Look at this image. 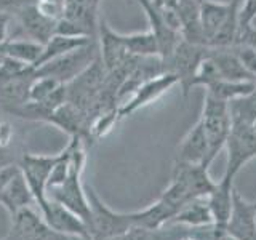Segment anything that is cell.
I'll return each mask as SVG.
<instances>
[{
  "label": "cell",
  "instance_id": "obj_3",
  "mask_svg": "<svg viewBox=\"0 0 256 240\" xmlns=\"http://www.w3.org/2000/svg\"><path fill=\"white\" fill-rule=\"evenodd\" d=\"M98 56H100V48L96 45V40H92L90 44L76 48V50L46 62L42 68L34 69V76H46L56 78L61 84H69L80 72H84L90 66Z\"/></svg>",
  "mask_w": 256,
  "mask_h": 240
},
{
  "label": "cell",
  "instance_id": "obj_34",
  "mask_svg": "<svg viewBox=\"0 0 256 240\" xmlns=\"http://www.w3.org/2000/svg\"><path fill=\"white\" fill-rule=\"evenodd\" d=\"M50 2H62V0H50Z\"/></svg>",
  "mask_w": 256,
  "mask_h": 240
},
{
  "label": "cell",
  "instance_id": "obj_10",
  "mask_svg": "<svg viewBox=\"0 0 256 240\" xmlns=\"http://www.w3.org/2000/svg\"><path fill=\"white\" fill-rule=\"evenodd\" d=\"M98 40H100V58L108 72L118 69L130 58L126 46L124 44L122 34H118L106 22V20L100 16L98 22Z\"/></svg>",
  "mask_w": 256,
  "mask_h": 240
},
{
  "label": "cell",
  "instance_id": "obj_26",
  "mask_svg": "<svg viewBox=\"0 0 256 240\" xmlns=\"http://www.w3.org/2000/svg\"><path fill=\"white\" fill-rule=\"evenodd\" d=\"M230 48L236 52V54L238 56V60L242 61L245 69L256 78V50L254 48L245 44H237Z\"/></svg>",
  "mask_w": 256,
  "mask_h": 240
},
{
  "label": "cell",
  "instance_id": "obj_22",
  "mask_svg": "<svg viewBox=\"0 0 256 240\" xmlns=\"http://www.w3.org/2000/svg\"><path fill=\"white\" fill-rule=\"evenodd\" d=\"M232 126H253L256 124V88L248 94L228 102Z\"/></svg>",
  "mask_w": 256,
  "mask_h": 240
},
{
  "label": "cell",
  "instance_id": "obj_1",
  "mask_svg": "<svg viewBox=\"0 0 256 240\" xmlns=\"http://www.w3.org/2000/svg\"><path fill=\"white\" fill-rule=\"evenodd\" d=\"M214 186L216 181L212 180L208 166L202 164H184L174 160L172 181L162 192L160 198L170 205L174 212H178L190 200L208 197Z\"/></svg>",
  "mask_w": 256,
  "mask_h": 240
},
{
  "label": "cell",
  "instance_id": "obj_4",
  "mask_svg": "<svg viewBox=\"0 0 256 240\" xmlns=\"http://www.w3.org/2000/svg\"><path fill=\"white\" fill-rule=\"evenodd\" d=\"M88 202L92 208V237L93 240L112 238L125 234L126 230L133 228L130 213H117L102 202L96 196L92 186H85Z\"/></svg>",
  "mask_w": 256,
  "mask_h": 240
},
{
  "label": "cell",
  "instance_id": "obj_18",
  "mask_svg": "<svg viewBox=\"0 0 256 240\" xmlns=\"http://www.w3.org/2000/svg\"><path fill=\"white\" fill-rule=\"evenodd\" d=\"M32 204H36L34 196H32L28 182L20 170L18 174L0 190V205L5 206V210L10 213V216H14L18 212L30 206Z\"/></svg>",
  "mask_w": 256,
  "mask_h": 240
},
{
  "label": "cell",
  "instance_id": "obj_36",
  "mask_svg": "<svg viewBox=\"0 0 256 240\" xmlns=\"http://www.w3.org/2000/svg\"><path fill=\"white\" fill-rule=\"evenodd\" d=\"M254 205H256V202H254Z\"/></svg>",
  "mask_w": 256,
  "mask_h": 240
},
{
  "label": "cell",
  "instance_id": "obj_16",
  "mask_svg": "<svg viewBox=\"0 0 256 240\" xmlns=\"http://www.w3.org/2000/svg\"><path fill=\"white\" fill-rule=\"evenodd\" d=\"M208 54L214 61L220 77L222 80H230V82H256V78L245 69L242 61L238 60V56L232 48L208 46Z\"/></svg>",
  "mask_w": 256,
  "mask_h": 240
},
{
  "label": "cell",
  "instance_id": "obj_25",
  "mask_svg": "<svg viewBox=\"0 0 256 240\" xmlns=\"http://www.w3.org/2000/svg\"><path fill=\"white\" fill-rule=\"evenodd\" d=\"M62 84L58 82L53 77L46 76H34V78L30 80L29 90H28V101L30 102H38L46 100L48 96L53 94Z\"/></svg>",
  "mask_w": 256,
  "mask_h": 240
},
{
  "label": "cell",
  "instance_id": "obj_5",
  "mask_svg": "<svg viewBox=\"0 0 256 240\" xmlns=\"http://www.w3.org/2000/svg\"><path fill=\"white\" fill-rule=\"evenodd\" d=\"M208 54V46L192 44L181 38V42L176 45L174 52L164 64L165 72H173L178 77V85L181 86L182 94L188 96L192 90V82L197 74L200 62Z\"/></svg>",
  "mask_w": 256,
  "mask_h": 240
},
{
  "label": "cell",
  "instance_id": "obj_32",
  "mask_svg": "<svg viewBox=\"0 0 256 240\" xmlns=\"http://www.w3.org/2000/svg\"><path fill=\"white\" fill-rule=\"evenodd\" d=\"M10 164H13V157L10 156V152H8V149L0 148V168Z\"/></svg>",
  "mask_w": 256,
  "mask_h": 240
},
{
  "label": "cell",
  "instance_id": "obj_14",
  "mask_svg": "<svg viewBox=\"0 0 256 240\" xmlns=\"http://www.w3.org/2000/svg\"><path fill=\"white\" fill-rule=\"evenodd\" d=\"M176 162L184 164H202L210 168V160H208V141L204 132L202 124L198 122L190 128L188 134L184 136L180 142L178 156Z\"/></svg>",
  "mask_w": 256,
  "mask_h": 240
},
{
  "label": "cell",
  "instance_id": "obj_28",
  "mask_svg": "<svg viewBox=\"0 0 256 240\" xmlns=\"http://www.w3.org/2000/svg\"><path fill=\"white\" fill-rule=\"evenodd\" d=\"M13 125L8 120H0V148L8 149L10 144L13 142Z\"/></svg>",
  "mask_w": 256,
  "mask_h": 240
},
{
  "label": "cell",
  "instance_id": "obj_20",
  "mask_svg": "<svg viewBox=\"0 0 256 240\" xmlns=\"http://www.w3.org/2000/svg\"><path fill=\"white\" fill-rule=\"evenodd\" d=\"M92 40H94V38H90V37H68V36L54 34L44 45L42 53H40L37 62L32 66V70L42 68L44 64L50 62V61H53L56 58H60V56L66 54V53H69L72 50H76V48H80V46H84L86 44H90Z\"/></svg>",
  "mask_w": 256,
  "mask_h": 240
},
{
  "label": "cell",
  "instance_id": "obj_27",
  "mask_svg": "<svg viewBox=\"0 0 256 240\" xmlns=\"http://www.w3.org/2000/svg\"><path fill=\"white\" fill-rule=\"evenodd\" d=\"M256 16V0H242L240 6V26L250 22Z\"/></svg>",
  "mask_w": 256,
  "mask_h": 240
},
{
  "label": "cell",
  "instance_id": "obj_15",
  "mask_svg": "<svg viewBox=\"0 0 256 240\" xmlns=\"http://www.w3.org/2000/svg\"><path fill=\"white\" fill-rule=\"evenodd\" d=\"M168 226H184L189 229L214 226V220L210 210V205H208V198L200 197L188 202L176 212V214L168 222Z\"/></svg>",
  "mask_w": 256,
  "mask_h": 240
},
{
  "label": "cell",
  "instance_id": "obj_13",
  "mask_svg": "<svg viewBox=\"0 0 256 240\" xmlns=\"http://www.w3.org/2000/svg\"><path fill=\"white\" fill-rule=\"evenodd\" d=\"M100 4L101 0H62V18L74 21L86 32L88 37L98 40L96 36L100 22Z\"/></svg>",
  "mask_w": 256,
  "mask_h": 240
},
{
  "label": "cell",
  "instance_id": "obj_35",
  "mask_svg": "<svg viewBox=\"0 0 256 240\" xmlns=\"http://www.w3.org/2000/svg\"><path fill=\"white\" fill-rule=\"evenodd\" d=\"M253 128H256V124H254V125H253Z\"/></svg>",
  "mask_w": 256,
  "mask_h": 240
},
{
  "label": "cell",
  "instance_id": "obj_8",
  "mask_svg": "<svg viewBox=\"0 0 256 240\" xmlns=\"http://www.w3.org/2000/svg\"><path fill=\"white\" fill-rule=\"evenodd\" d=\"M174 85H178V77L173 72H160V74L144 80L130 94V98L118 108V117L122 118L126 116H132L138 109L158 100L168 90H172Z\"/></svg>",
  "mask_w": 256,
  "mask_h": 240
},
{
  "label": "cell",
  "instance_id": "obj_33",
  "mask_svg": "<svg viewBox=\"0 0 256 240\" xmlns=\"http://www.w3.org/2000/svg\"><path fill=\"white\" fill-rule=\"evenodd\" d=\"M210 2H218V4H230L232 0H210Z\"/></svg>",
  "mask_w": 256,
  "mask_h": 240
},
{
  "label": "cell",
  "instance_id": "obj_30",
  "mask_svg": "<svg viewBox=\"0 0 256 240\" xmlns=\"http://www.w3.org/2000/svg\"><path fill=\"white\" fill-rule=\"evenodd\" d=\"M36 0H0V10L8 12V10H14L18 12L20 8L26 6L29 4H34Z\"/></svg>",
  "mask_w": 256,
  "mask_h": 240
},
{
  "label": "cell",
  "instance_id": "obj_23",
  "mask_svg": "<svg viewBox=\"0 0 256 240\" xmlns=\"http://www.w3.org/2000/svg\"><path fill=\"white\" fill-rule=\"evenodd\" d=\"M124 44L128 53L136 58H150L158 56V44L154 34L148 29L146 32H133V34H122ZM160 58V56H158Z\"/></svg>",
  "mask_w": 256,
  "mask_h": 240
},
{
  "label": "cell",
  "instance_id": "obj_29",
  "mask_svg": "<svg viewBox=\"0 0 256 240\" xmlns=\"http://www.w3.org/2000/svg\"><path fill=\"white\" fill-rule=\"evenodd\" d=\"M20 172V165L18 164H10L0 168V190H2L8 182H10L16 174Z\"/></svg>",
  "mask_w": 256,
  "mask_h": 240
},
{
  "label": "cell",
  "instance_id": "obj_9",
  "mask_svg": "<svg viewBox=\"0 0 256 240\" xmlns=\"http://www.w3.org/2000/svg\"><path fill=\"white\" fill-rule=\"evenodd\" d=\"M6 240H62V232L52 229L30 206L12 216V230Z\"/></svg>",
  "mask_w": 256,
  "mask_h": 240
},
{
  "label": "cell",
  "instance_id": "obj_7",
  "mask_svg": "<svg viewBox=\"0 0 256 240\" xmlns=\"http://www.w3.org/2000/svg\"><path fill=\"white\" fill-rule=\"evenodd\" d=\"M58 158H60V154H53V156L24 154L18 164L24 180H26L32 196H34L36 205H38V212H42L48 205L46 181L54 164L58 162Z\"/></svg>",
  "mask_w": 256,
  "mask_h": 240
},
{
  "label": "cell",
  "instance_id": "obj_11",
  "mask_svg": "<svg viewBox=\"0 0 256 240\" xmlns=\"http://www.w3.org/2000/svg\"><path fill=\"white\" fill-rule=\"evenodd\" d=\"M40 214L44 216V220L52 229L62 232V234H70V236H92L90 229L85 224L82 218L70 212L69 208L62 206L58 202L48 198V205L44 208Z\"/></svg>",
  "mask_w": 256,
  "mask_h": 240
},
{
  "label": "cell",
  "instance_id": "obj_31",
  "mask_svg": "<svg viewBox=\"0 0 256 240\" xmlns=\"http://www.w3.org/2000/svg\"><path fill=\"white\" fill-rule=\"evenodd\" d=\"M8 21H10V16L6 14V12L0 10V44H4L8 36Z\"/></svg>",
  "mask_w": 256,
  "mask_h": 240
},
{
  "label": "cell",
  "instance_id": "obj_6",
  "mask_svg": "<svg viewBox=\"0 0 256 240\" xmlns=\"http://www.w3.org/2000/svg\"><path fill=\"white\" fill-rule=\"evenodd\" d=\"M224 148L228 149V164L222 178L234 182L238 172L256 157V128L232 126Z\"/></svg>",
  "mask_w": 256,
  "mask_h": 240
},
{
  "label": "cell",
  "instance_id": "obj_21",
  "mask_svg": "<svg viewBox=\"0 0 256 240\" xmlns=\"http://www.w3.org/2000/svg\"><path fill=\"white\" fill-rule=\"evenodd\" d=\"M44 45H40L30 38H6L4 44H0V52L4 56L13 58L26 66H34L37 62Z\"/></svg>",
  "mask_w": 256,
  "mask_h": 240
},
{
  "label": "cell",
  "instance_id": "obj_17",
  "mask_svg": "<svg viewBox=\"0 0 256 240\" xmlns=\"http://www.w3.org/2000/svg\"><path fill=\"white\" fill-rule=\"evenodd\" d=\"M174 10L180 20L181 37L188 42L205 45L200 24V0H180Z\"/></svg>",
  "mask_w": 256,
  "mask_h": 240
},
{
  "label": "cell",
  "instance_id": "obj_19",
  "mask_svg": "<svg viewBox=\"0 0 256 240\" xmlns=\"http://www.w3.org/2000/svg\"><path fill=\"white\" fill-rule=\"evenodd\" d=\"M234 182L226 181L221 178L216 182L214 189L208 196V205L214 220V226L220 229H226V224L229 221V216L232 212V197H234ZM226 232V230H224Z\"/></svg>",
  "mask_w": 256,
  "mask_h": 240
},
{
  "label": "cell",
  "instance_id": "obj_2",
  "mask_svg": "<svg viewBox=\"0 0 256 240\" xmlns=\"http://www.w3.org/2000/svg\"><path fill=\"white\" fill-rule=\"evenodd\" d=\"M198 120L204 126L208 141V160L212 164L216 156L222 150V148L226 146L232 128L228 102L205 93L202 116Z\"/></svg>",
  "mask_w": 256,
  "mask_h": 240
},
{
  "label": "cell",
  "instance_id": "obj_24",
  "mask_svg": "<svg viewBox=\"0 0 256 240\" xmlns=\"http://www.w3.org/2000/svg\"><path fill=\"white\" fill-rule=\"evenodd\" d=\"M256 88V82H230V80H222L218 78L212 85L205 88L206 94H212L214 98L222 100V101H232L240 96L248 94Z\"/></svg>",
  "mask_w": 256,
  "mask_h": 240
},
{
  "label": "cell",
  "instance_id": "obj_12",
  "mask_svg": "<svg viewBox=\"0 0 256 240\" xmlns=\"http://www.w3.org/2000/svg\"><path fill=\"white\" fill-rule=\"evenodd\" d=\"M16 16H18L20 26L22 28V30L26 32L28 37L30 40H34V42L45 45L48 40L54 36L56 21L46 18L45 14L40 13L38 8L36 6V2L20 8V10L16 12Z\"/></svg>",
  "mask_w": 256,
  "mask_h": 240
}]
</instances>
